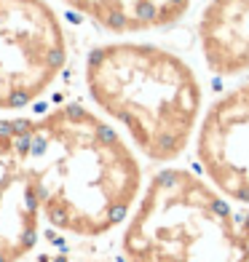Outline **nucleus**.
<instances>
[{"instance_id": "f257e3e1", "label": "nucleus", "mask_w": 249, "mask_h": 262, "mask_svg": "<svg viewBox=\"0 0 249 262\" xmlns=\"http://www.w3.org/2000/svg\"><path fill=\"white\" fill-rule=\"evenodd\" d=\"M30 169L43 220L75 238L108 235L142 195L132 147L83 104L30 118Z\"/></svg>"}, {"instance_id": "f03ea898", "label": "nucleus", "mask_w": 249, "mask_h": 262, "mask_svg": "<svg viewBox=\"0 0 249 262\" xmlns=\"http://www.w3.org/2000/svg\"><path fill=\"white\" fill-rule=\"evenodd\" d=\"M86 89L156 163L177 161L198 131L201 80L185 59L161 46L121 40L94 49L86 59Z\"/></svg>"}, {"instance_id": "7ed1b4c3", "label": "nucleus", "mask_w": 249, "mask_h": 262, "mask_svg": "<svg viewBox=\"0 0 249 262\" xmlns=\"http://www.w3.org/2000/svg\"><path fill=\"white\" fill-rule=\"evenodd\" d=\"M239 217L204 177L163 169L142 190L121 235L123 262H233Z\"/></svg>"}, {"instance_id": "20e7f679", "label": "nucleus", "mask_w": 249, "mask_h": 262, "mask_svg": "<svg viewBox=\"0 0 249 262\" xmlns=\"http://www.w3.org/2000/svg\"><path fill=\"white\" fill-rule=\"evenodd\" d=\"M67 64L62 21L46 0H0V113L49 91Z\"/></svg>"}, {"instance_id": "39448f33", "label": "nucleus", "mask_w": 249, "mask_h": 262, "mask_svg": "<svg viewBox=\"0 0 249 262\" xmlns=\"http://www.w3.org/2000/svg\"><path fill=\"white\" fill-rule=\"evenodd\" d=\"M30 169V118H0V262L27 259L40 238Z\"/></svg>"}, {"instance_id": "423d86ee", "label": "nucleus", "mask_w": 249, "mask_h": 262, "mask_svg": "<svg viewBox=\"0 0 249 262\" xmlns=\"http://www.w3.org/2000/svg\"><path fill=\"white\" fill-rule=\"evenodd\" d=\"M196 158L217 193L249 206V80L222 94L201 118Z\"/></svg>"}, {"instance_id": "0eeeda50", "label": "nucleus", "mask_w": 249, "mask_h": 262, "mask_svg": "<svg viewBox=\"0 0 249 262\" xmlns=\"http://www.w3.org/2000/svg\"><path fill=\"white\" fill-rule=\"evenodd\" d=\"M198 46L215 75L249 73V0H209L198 19Z\"/></svg>"}, {"instance_id": "6e6552de", "label": "nucleus", "mask_w": 249, "mask_h": 262, "mask_svg": "<svg viewBox=\"0 0 249 262\" xmlns=\"http://www.w3.org/2000/svg\"><path fill=\"white\" fill-rule=\"evenodd\" d=\"M108 32H150L180 21L191 0H62Z\"/></svg>"}, {"instance_id": "1a4fd4ad", "label": "nucleus", "mask_w": 249, "mask_h": 262, "mask_svg": "<svg viewBox=\"0 0 249 262\" xmlns=\"http://www.w3.org/2000/svg\"><path fill=\"white\" fill-rule=\"evenodd\" d=\"M233 262H249V214L239 220V233H236V249Z\"/></svg>"}]
</instances>
